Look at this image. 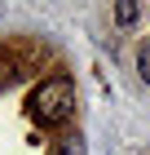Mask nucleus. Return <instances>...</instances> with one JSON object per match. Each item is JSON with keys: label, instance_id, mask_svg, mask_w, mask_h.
<instances>
[{"label": "nucleus", "instance_id": "1", "mask_svg": "<svg viewBox=\"0 0 150 155\" xmlns=\"http://www.w3.org/2000/svg\"><path fill=\"white\" fill-rule=\"evenodd\" d=\"M75 115V80L71 75H49L31 93V120L40 129H58Z\"/></svg>", "mask_w": 150, "mask_h": 155}, {"label": "nucleus", "instance_id": "2", "mask_svg": "<svg viewBox=\"0 0 150 155\" xmlns=\"http://www.w3.org/2000/svg\"><path fill=\"white\" fill-rule=\"evenodd\" d=\"M137 18H141L137 5H128V0H119V5H115V22H119V27H132Z\"/></svg>", "mask_w": 150, "mask_h": 155}, {"label": "nucleus", "instance_id": "3", "mask_svg": "<svg viewBox=\"0 0 150 155\" xmlns=\"http://www.w3.org/2000/svg\"><path fill=\"white\" fill-rule=\"evenodd\" d=\"M53 155H84L80 133H66V137H58V151H53Z\"/></svg>", "mask_w": 150, "mask_h": 155}, {"label": "nucleus", "instance_id": "4", "mask_svg": "<svg viewBox=\"0 0 150 155\" xmlns=\"http://www.w3.org/2000/svg\"><path fill=\"white\" fill-rule=\"evenodd\" d=\"M137 75H141V80L150 84V40H146V45L137 49Z\"/></svg>", "mask_w": 150, "mask_h": 155}]
</instances>
